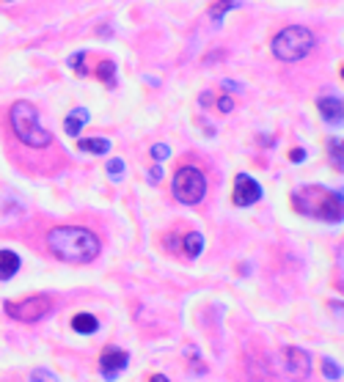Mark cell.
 I'll return each instance as SVG.
<instances>
[{"label":"cell","instance_id":"5b68a950","mask_svg":"<svg viewBox=\"0 0 344 382\" xmlns=\"http://www.w3.org/2000/svg\"><path fill=\"white\" fill-rule=\"evenodd\" d=\"M171 190H174V198H176L179 203L193 206V203H199V201L204 198V192H207V179H204V174H201L199 168L182 165V168L174 174Z\"/></svg>","mask_w":344,"mask_h":382},{"label":"cell","instance_id":"d6986e66","mask_svg":"<svg viewBox=\"0 0 344 382\" xmlns=\"http://www.w3.org/2000/svg\"><path fill=\"white\" fill-rule=\"evenodd\" d=\"M323 374H325L328 380H339V377H342L339 363H336V361H331V358H323Z\"/></svg>","mask_w":344,"mask_h":382},{"label":"cell","instance_id":"d4e9b609","mask_svg":"<svg viewBox=\"0 0 344 382\" xmlns=\"http://www.w3.org/2000/svg\"><path fill=\"white\" fill-rule=\"evenodd\" d=\"M290 160H292V163H303V160H306V152H303V149H295V152H290Z\"/></svg>","mask_w":344,"mask_h":382},{"label":"cell","instance_id":"8992f818","mask_svg":"<svg viewBox=\"0 0 344 382\" xmlns=\"http://www.w3.org/2000/svg\"><path fill=\"white\" fill-rule=\"evenodd\" d=\"M6 314L17 322H25V325H33L39 319H44L50 311H52V300L47 294H33V297H25V300H8L6 305Z\"/></svg>","mask_w":344,"mask_h":382},{"label":"cell","instance_id":"5bb4252c","mask_svg":"<svg viewBox=\"0 0 344 382\" xmlns=\"http://www.w3.org/2000/svg\"><path fill=\"white\" fill-rule=\"evenodd\" d=\"M77 149H83L88 154H105V152H110V141H105V138H77Z\"/></svg>","mask_w":344,"mask_h":382},{"label":"cell","instance_id":"7c38bea8","mask_svg":"<svg viewBox=\"0 0 344 382\" xmlns=\"http://www.w3.org/2000/svg\"><path fill=\"white\" fill-rule=\"evenodd\" d=\"M19 270V256L14 250H0V281L14 278Z\"/></svg>","mask_w":344,"mask_h":382},{"label":"cell","instance_id":"e0dca14e","mask_svg":"<svg viewBox=\"0 0 344 382\" xmlns=\"http://www.w3.org/2000/svg\"><path fill=\"white\" fill-rule=\"evenodd\" d=\"M237 6H240V0H218V3H212V6H210V17L218 22V19H221L229 8H237Z\"/></svg>","mask_w":344,"mask_h":382},{"label":"cell","instance_id":"9c48e42d","mask_svg":"<svg viewBox=\"0 0 344 382\" xmlns=\"http://www.w3.org/2000/svg\"><path fill=\"white\" fill-rule=\"evenodd\" d=\"M127 363H130V355H127L124 350H116V347H108V350L99 355V372H102L108 380H113L121 369H127Z\"/></svg>","mask_w":344,"mask_h":382},{"label":"cell","instance_id":"30bf717a","mask_svg":"<svg viewBox=\"0 0 344 382\" xmlns=\"http://www.w3.org/2000/svg\"><path fill=\"white\" fill-rule=\"evenodd\" d=\"M317 110H320L323 121H328L331 127H339L344 121V105L342 99H336V97H323L317 102Z\"/></svg>","mask_w":344,"mask_h":382},{"label":"cell","instance_id":"cb8c5ba5","mask_svg":"<svg viewBox=\"0 0 344 382\" xmlns=\"http://www.w3.org/2000/svg\"><path fill=\"white\" fill-rule=\"evenodd\" d=\"M218 110H221V113H229V110H234V99H232V97H221V102H218Z\"/></svg>","mask_w":344,"mask_h":382},{"label":"cell","instance_id":"3957f363","mask_svg":"<svg viewBox=\"0 0 344 382\" xmlns=\"http://www.w3.org/2000/svg\"><path fill=\"white\" fill-rule=\"evenodd\" d=\"M8 119H11V127H14V135L25 146H30V149H47L52 143V135L41 127L39 110L30 102H25V99L22 102H14Z\"/></svg>","mask_w":344,"mask_h":382},{"label":"cell","instance_id":"277c9868","mask_svg":"<svg viewBox=\"0 0 344 382\" xmlns=\"http://www.w3.org/2000/svg\"><path fill=\"white\" fill-rule=\"evenodd\" d=\"M314 47V33L303 25H290L284 30L276 33L273 39V55L284 63H295V61H303Z\"/></svg>","mask_w":344,"mask_h":382},{"label":"cell","instance_id":"603a6c76","mask_svg":"<svg viewBox=\"0 0 344 382\" xmlns=\"http://www.w3.org/2000/svg\"><path fill=\"white\" fill-rule=\"evenodd\" d=\"M152 157H154V160H165V157H168V146H165V143H154V146H152Z\"/></svg>","mask_w":344,"mask_h":382},{"label":"cell","instance_id":"52a82bcc","mask_svg":"<svg viewBox=\"0 0 344 382\" xmlns=\"http://www.w3.org/2000/svg\"><path fill=\"white\" fill-rule=\"evenodd\" d=\"M312 372V358L301 347H287L284 350V374L292 382H303Z\"/></svg>","mask_w":344,"mask_h":382},{"label":"cell","instance_id":"7a4b0ae2","mask_svg":"<svg viewBox=\"0 0 344 382\" xmlns=\"http://www.w3.org/2000/svg\"><path fill=\"white\" fill-rule=\"evenodd\" d=\"M292 206L301 214L325 220V223H342L344 217V203L342 192L320 188V185H309V188H298L292 192Z\"/></svg>","mask_w":344,"mask_h":382},{"label":"cell","instance_id":"484cf974","mask_svg":"<svg viewBox=\"0 0 344 382\" xmlns=\"http://www.w3.org/2000/svg\"><path fill=\"white\" fill-rule=\"evenodd\" d=\"M160 177H163V168H160V165L149 168V179H152V182H160Z\"/></svg>","mask_w":344,"mask_h":382},{"label":"cell","instance_id":"2e32d148","mask_svg":"<svg viewBox=\"0 0 344 382\" xmlns=\"http://www.w3.org/2000/svg\"><path fill=\"white\" fill-rule=\"evenodd\" d=\"M182 250H185L190 259H199V256H201V250H204V237H201L199 231L188 234V237H185V242H182Z\"/></svg>","mask_w":344,"mask_h":382},{"label":"cell","instance_id":"ffe728a7","mask_svg":"<svg viewBox=\"0 0 344 382\" xmlns=\"http://www.w3.org/2000/svg\"><path fill=\"white\" fill-rule=\"evenodd\" d=\"M121 174H124V160H110V163H108V177H110L113 182H119Z\"/></svg>","mask_w":344,"mask_h":382},{"label":"cell","instance_id":"ac0fdd59","mask_svg":"<svg viewBox=\"0 0 344 382\" xmlns=\"http://www.w3.org/2000/svg\"><path fill=\"white\" fill-rule=\"evenodd\" d=\"M328 146H331V163H334V168H344L342 143H339V138H331V141H328Z\"/></svg>","mask_w":344,"mask_h":382},{"label":"cell","instance_id":"ba28073f","mask_svg":"<svg viewBox=\"0 0 344 382\" xmlns=\"http://www.w3.org/2000/svg\"><path fill=\"white\" fill-rule=\"evenodd\" d=\"M259 198H262V185L256 179H251L248 174H237L234 177V192H232L234 206H251Z\"/></svg>","mask_w":344,"mask_h":382},{"label":"cell","instance_id":"4316f807","mask_svg":"<svg viewBox=\"0 0 344 382\" xmlns=\"http://www.w3.org/2000/svg\"><path fill=\"white\" fill-rule=\"evenodd\" d=\"M149 382H168V377H165V374H154Z\"/></svg>","mask_w":344,"mask_h":382},{"label":"cell","instance_id":"8fae6325","mask_svg":"<svg viewBox=\"0 0 344 382\" xmlns=\"http://www.w3.org/2000/svg\"><path fill=\"white\" fill-rule=\"evenodd\" d=\"M85 124H88V110H85V108H74V110L66 116L63 130H66V135L77 138V135H80V130H83Z\"/></svg>","mask_w":344,"mask_h":382},{"label":"cell","instance_id":"6da1fadb","mask_svg":"<svg viewBox=\"0 0 344 382\" xmlns=\"http://www.w3.org/2000/svg\"><path fill=\"white\" fill-rule=\"evenodd\" d=\"M47 248L52 256L72 261V264H88L99 256V237L80 225H61L47 234Z\"/></svg>","mask_w":344,"mask_h":382},{"label":"cell","instance_id":"7402d4cb","mask_svg":"<svg viewBox=\"0 0 344 382\" xmlns=\"http://www.w3.org/2000/svg\"><path fill=\"white\" fill-rule=\"evenodd\" d=\"M30 382H58V377L50 372V369H36L30 374Z\"/></svg>","mask_w":344,"mask_h":382},{"label":"cell","instance_id":"9a60e30c","mask_svg":"<svg viewBox=\"0 0 344 382\" xmlns=\"http://www.w3.org/2000/svg\"><path fill=\"white\" fill-rule=\"evenodd\" d=\"M97 77H99L108 88H116V63H113L110 58L99 61V66H97Z\"/></svg>","mask_w":344,"mask_h":382},{"label":"cell","instance_id":"4fadbf2b","mask_svg":"<svg viewBox=\"0 0 344 382\" xmlns=\"http://www.w3.org/2000/svg\"><path fill=\"white\" fill-rule=\"evenodd\" d=\"M72 328H74L77 333H83V336H91V333L99 330V319H97L94 314H77V316L72 319Z\"/></svg>","mask_w":344,"mask_h":382},{"label":"cell","instance_id":"44dd1931","mask_svg":"<svg viewBox=\"0 0 344 382\" xmlns=\"http://www.w3.org/2000/svg\"><path fill=\"white\" fill-rule=\"evenodd\" d=\"M85 52H74L72 58H69V66L74 69V72H80V74H88V69H85Z\"/></svg>","mask_w":344,"mask_h":382}]
</instances>
